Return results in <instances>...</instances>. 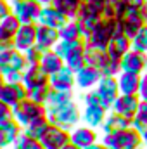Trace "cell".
I'll return each instance as SVG.
<instances>
[{"label":"cell","instance_id":"obj_1","mask_svg":"<svg viewBox=\"0 0 147 149\" xmlns=\"http://www.w3.org/2000/svg\"><path fill=\"white\" fill-rule=\"evenodd\" d=\"M118 33H121L119 21H118V19H104V17H102V19L87 33V37H85V45L106 52L111 38L114 37V35H118Z\"/></svg>","mask_w":147,"mask_h":149},{"label":"cell","instance_id":"obj_2","mask_svg":"<svg viewBox=\"0 0 147 149\" xmlns=\"http://www.w3.org/2000/svg\"><path fill=\"white\" fill-rule=\"evenodd\" d=\"M47 118H49L50 125L61 127V128L71 132L74 127H78L80 121H81V109H80V106L74 101H71V102H68L64 106L47 109Z\"/></svg>","mask_w":147,"mask_h":149},{"label":"cell","instance_id":"obj_3","mask_svg":"<svg viewBox=\"0 0 147 149\" xmlns=\"http://www.w3.org/2000/svg\"><path fill=\"white\" fill-rule=\"evenodd\" d=\"M102 144L106 149H142V134H139L133 127H128L125 130L114 132V134H104Z\"/></svg>","mask_w":147,"mask_h":149},{"label":"cell","instance_id":"obj_4","mask_svg":"<svg viewBox=\"0 0 147 149\" xmlns=\"http://www.w3.org/2000/svg\"><path fill=\"white\" fill-rule=\"evenodd\" d=\"M102 12H104V0H83L76 14V21L83 31V40L87 33L102 19Z\"/></svg>","mask_w":147,"mask_h":149},{"label":"cell","instance_id":"obj_5","mask_svg":"<svg viewBox=\"0 0 147 149\" xmlns=\"http://www.w3.org/2000/svg\"><path fill=\"white\" fill-rule=\"evenodd\" d=\"M118 21H119V26H121V33L126 35V37L132 40V38L135 37V33H137L144 24H147L146 5H144L142 9H125V10L119 14Z\"/></svg>","mask_w":147,"mask_h":149},{"label":"cell","instance_id":"obj_6","mask_svg":"<svg viewBox=\"0 0 147 149\" xmlns=\"http://www.w3.org/2000/svg\"><path fill=\"white\" fill-rule=\"evenodd\" d=\"M47 114V108L43 104H38L31 99H23L21 102H17L14 108H12V118L21 125V127H26L30 121H33L38 116H43Z\"/></svg>","mask_w":147,"mask_h":149},{"label":"cell","instance_id":"obj_7","mask_svg":"<svg viewBox=\"0 0 147 149\" xmlns=\"http://www.w3.org/2000/svg\"><path fill=\"white\" fill-rule=\"evenodd\" d=\"M10 12L21 21V24H33L38 21L42 5L35 0H9Z\"/></svg>","mask_w":147,"mask_h":149},{"label":"cell","instance_id":"obj_8","mask_svg":"<svg viewBox=\"0 0 147 149\" xmlns=\"http://www.w3.org/2000/svg\"><path fill=\"white\" fill-rule=\"evenodd\" d=\"M94 90L97 92V95H99V99H101V106L106 108L107 111H111L114 101H116L118 95H119V88H118V80H116V76H102V78L99 80V83L95 85Z\"/></svg>","mask_w":147,"mask_h":149},{"label":"cell","instance_id":"obj_9","mask_svg":"<svg viewBox=\"0 0 147 149\" xmlns=\"http://www.w3.org/2000/svg\"><path fill=\"white\" fill-rule=\"evenodd\" d=\"M26 68V61H24V54L16 50L14 47L0 52V73H23Z\"/></svg>","mask_w":147,"mask_h":149},{"label":"cell","instance_id":"obj_10","mask_svg":"<svg viewBox=\"0 0 147 149\" xmlns=\"http://www.w3.org/2000/svg\"><path fill=\"white\" fill-rule=\"evenodd\" d=\"M146 59H147V54H142V52H139V50L130 49V50L119 59L121 71H125V73H133V74H144V71H146Z\"/></svg>","mask_w":147,"mask_h":149},{"label":"cell","instance_id":"obj_11","mask_svg":"<svg viewBox=\"0 0 147 149\" xmlns=\"http://www.w3.org/2000/svg\"><path fill=\"white\" fill-rule=\"evenodd\" d=\"M42 146L45 149H62L64 146H68L69 141V132L61 128V127H54L50 125L49 130L43 134V137L40 139Z\"/></svg>","mask_w":147,"mask_h":149},{"label":"cell","instance_id":"obj_12","mask_svg":"<svg viewBox=\"0 0 147 149\" xmlns=\"http://www.w3.org/2000/svg\"><path fill=\"white\" fill-rule=\"evenodd\" d=\"M69 141L78 149H87L88 146L99 142V135L95 128H90L87 125H78L69 132Z\"/></svg>","mask_w":147,"mask_h":149},{"label":"cell","instance_id":"obj_13","mask_svg":"<svg viewBox=\"0 0 147 149\" xmlns=\"http://www.w3.org/2000/svg\"><path fill=\"white\" fill-rule=\"evenodd\" d=\"M140 102H142V101H140L139 95H125V94H119L118 99L114 101L111 111L118 113V114H121V116H125V118H128V120H132V118L137 114V111H139Z\"/></svg>","mask_w":147,"mask_h":149},{"label":"cell","instance_id":"obj_14","mask_svg":"<svg viewBox=\"0 0 147 149\" xmlns=\"http://www.w3.org/2000/svg\"><path fill=\"white\" fill-rule=\"evenodd\" d=\"M35 43H37V23L21 24L14 40H12V47L16 50H19V52H24L30 47H33Z\"/></svg>","mask_w":147,"mask_h":149},{"label":"cell","instance_id":"obj_15","mask_svg":"<svg viewBox=\"0 0 147 149\" xmlns=\"http://www.w3.org/2000/svg\"><path fill=\"white\" fill-rule=\"evenodd\" d=\"M26 97H28V92H26L23 83H9V81H5L0 87V101L9 104L10 108H14L17 102H21Z\"/></svg>","mask_w":147,"mask_h":149},{"label":"cell","instance_id":"obj_16","mask_svg":"<svg viewBox=\"0 0 147 149\" xmlns=\"http://www.w3.org/2000/svg\"><path fill=\"white\" fill-rule=\"evenodd\" d=\"M101 78H102V74H101V71L97 68H92V66H87V64L81 70L74 71V83H76V87L85 90V92L95 88V85L99 83Z\"/></svg>","mask_w":147,"mask_h":149},{"label":"cell","instance_id":"obj_17","mask_svg":"<svg viewBox=\"0 0 147 149\" xmlns=\"http://www.w3.org/2000/svg\"><path fill=\"white\" fill-rule=\"evenodd\" d=\"M21 134H23V127L14 118L0 123V149H10Z\"/></svg>","mask_w":147,"mask_h":149},{"label":"cell","instance_id":"obj_18","mask_svg":"<svg viewBox=\"0 0 147 149\" xmlns=\"http://www.w3.org/2000/svg\"><path fill=\"white\" fill-rule=\"evenodd\" d=\"M49 85H50V88H55V90H73L76 87L74 71L69 70L68 66H62L59 71L49 76Z\"/></svg>","mask_w":147,"mask_h":149},{"label":"cell","instance_id":"obj_19","mask_svg":"<svg viewBox=\"0 0 147 149\" xmlns=\"http://www.w3.org/2000/svg\"><path fill=\"white\" fill-rule=\"evenodd\" d=\"M21 83L24 85L26 90H31L35 87H42V85H49V74L45 73L40 66H26L23 71V80Z\"/></svg>","mask_w":147,"mask_h":149},{"label":"cell","instance_id":"obj_20","mask_svg":"<svg viewBox=\"0 0 147 149\" xmlns=\"http://www.w3.org/2000/svg\"><path fill=\"white\" fill-rule=\"evenodd\" d=\"M68 19L50 3V5H42V10H40V16H38L37 24H43V26H49V28H55L59 30Z\"/></svg>","mask_w":147,"mask_h":149},{"label":"cell","instance_id":"obj_21","mask_svg":"<svg viewBox=\"0 0 147 149\" xmlns=\"http://www.w3.org/2000/svg\"><path fill=\"white\" fill-rule=\"evenodd\" d=\"M107 113L109 111L106 108H102L99 104H95V106H85L83 111H81V121H83V125L97 130L99 127H102Z\"/></svg>","mask_w":147,"mask_h":149},{"label":"cell","instance_id":"obj_22","mask_svg":"<svg viewBox=\"0 0 147 149\" xmlns=\"http://www.w3.org/2000/svg\"><path fill=\"white\" fill-rule=\"evenodd\" d=\"M59 33L55 28H49V26H43V24H37V45L38 49H42L43 52L45 50H52L55 47V43L59 42Z\"/></svg>","mask_w":147,"mask_h":149},{"label":"cell","instance_id":"obj_23","mask_svg":"<svg viewBox=\"0 0 147 149\" xmlns=\"http://www.w3.org/2000/svg\"><path fill=\"white\" fill-rule=\"evenodd\" d=\"M130 49H132V40L126 35H123V33H118V35H114V37L111 38L109 45L106 49V54L109 57H112V59L119 61Z\"/></svg>","mask_w":147,"mask_h":149},{"label":"cell","instance_id":"obj_24","mask_svg":"<svg viewBox=\"0 0 147 149\" xmlns=\"http://www.w3.org/2000/svg\"><path fill=\"white\" fill-rule=\"evenodd\" d=\"M118 80V88L119 94L125 95H137L139 94V85H140V74H133V73H121L116 76Z\"/></svg>","mask_w":147,"mask_h":149},{"label":"cell","instance_id":"obj_25","mask_svg":"<svg viewBox=\"0 0 147 149\" xmlns=\"http://www.w3.org/2000/svg\"><path fill=\"white\" fill-rule=\"evenodd\" d=\"M19 26H21V21H19L12 12H10L7 17H3V19L0 21V42L12 45V40L16 37Z\"/></svg>","mask_w":147,"mask_h":149},{"label":"cell","instance_id":"obj_26","mask_svg":"<svg viewBox=\"0 0 147 149\" xmlns=\"http://www.w3.org/2000/svg\"><path fill=\"white\" fill-rule=\"evenodd\" d=\"M128 127H132V120H128V118H125V116H121V114H118V113L109 111L101 128H102L104 134H114V132L125 130V128H128Z\"/></svg>","mask_w":147,"mask_h":149},{"label":"cell","instance_id":"obj_27","mask_svg":"<svg viewBox=\"0 0 147 149\" xmlns=\"http://www.w3.org/2000/svg\"><path fill=\"white\" fill-rule=\"evenodd\" d=\"M45 73L49 74H54L55 71H59L62 66H64V59L52 49V50H45L42 54V59H40V64H38Z\"/></svg>","mask_w":147,"mask_h":149},{"label":"cell","instance_id":"obj_28","mask_svg":"<svg viewBox=\"0 0 147 149\" xmlns=\"http://www.w3.org/2000/svg\"><path fill=\"white\" fill-rule=\"evenodd\" d=\"M49 127H50V121H49L47 114H43V116L35 118L33 121H30L26 127H23V134L28 135V137H31V139L40 141L43 137V134L49 130Z\"/></svg>","mask_w":147,"mask_h":149},{"label":"cell","instance_id":"obj_29","mask_svg":"<svg viewBox=\"0 0 147 149\" xmlns=\"http://www.w3.org/2000/svg\"><path fill=\"white\" fill-rule=\"evenodd\" d=\"M81 3H83V0H52V5L66 19H76V14H78Z\"/></svg>","mask_w":147,"mask_h":149},{"label":"cell","instance_id":"obj_30","mask_svg":"<svg viewBox=\"0 0 147 149\" xmlns=\"http://www.w3.org/2000/svg\"><path fill=\"white\" fill-rule=\"evenodd\" d=\"M71 101H73V90H55V88H50V94H49L45 108L47 109L59 108V106H64V104H68Z\"/></svg>","mask_w":147,"mask_h":149},{"label":"cell","instance_id":"obj_31","mask_svg":"<svg viewBox=\"0 0 147 149\" xmlns=\"http://www.w3.org/2000/svg\"><path fill=\"white\" fill-rule=\"evenodd\" d=\"M57 33H59L61 40H78V38H83V31H81V28H80L76 19H68L57 30Z\"/></svg>","mask_w":147,"mask_h":149},{"label":"cell","instance_id":"obj_32","mask_svg":"<svg viewBox=\"0 0 147 149\" xmlns=\"http://www.w3.org/2000/svg\"><path fill=\"white\" fill-rule=\"evenodd\" d=\"M64 66H68L69 70L78 71L85 66V45L83 47H78L71 50L66 57H64Z\"/></svg>","mask_w":147,"mask_h":149},{"label":"cell","instance_id":"obj_33","mask_svg":"<svg viewBox=\"0 0 147 149\" xmlns=\"http://www.w3.org/2000/svg\"><path fill=\"white\" fill-rule=\"evenodd\" d=\"M83 45H85V40H83V38H78V40H59V42L55 43L54 50L64 59L71 50L78 49V47H83Z\"/></svg>","mask_w":147,"mask_h":149},{"label":"cell","instance_id":"obj_34","mask_svg":"<svg viewBox=\"0 0 147 149\" xmlns=\"http://www.w3.org/2000/svg\"><path fill=\"white\" fill-rule=\"evenodd\" d=\"M106 57V52L104 50H97V49H92V47H87L85 45V64L87 66H92V68H101L102 61Z\"/></svg>","mask_w":147,"mask_h":149},{"label":"cell","instance_id":"obj_35","mask_svg":"<svg viewBox=\"0 0 147 149\" xmlns=\"http://www.w3.org/2000/svg\"><path fill=\"white\" fill-rule=\"evenodd\" d=\"M99 71H101L102 76H118V74L121 73L119 61H118V59H112V57H109V56L106 54V57H104V61H102Z\"/></svg>","mask_w":147,"mask_h":149},{"label":"cell","instance_id":"obj_36","mask_svg":"<svg viewBox=\"0 0 147 149\" xmlns=\"http://www.w3.org/2000/svg\"><path fill=\"white\" fill-rule=\"evenodd\" d=\"M28 92V99L35 101L38 104H47V99H49V94H50V85H42V87H35L31 90H26Z\"/></svg>","mask_w":147,"mask_h":149},{"label":"cell","instance_id":"obj_37","mask_svg":"<svg viewBox=\"0 0 147 149\" xmlns=\"http://www.w3.org/2000/svg\"><path fill=\"white\" fill-rule=\"evenodd\" d=\"M132 49L139 50L142 54H147V24H144L135 33V37L132 38Z\"/></svg>","mask_w":147,"mask_h":149},{"label":"cell","instance_id":"obj_38","mask_svg":"<svg viewBox=\"0 0 147 149\" xmlns=\"http://www.w3.org/2000/svg\"><path fill=\"white\" fill-rule=\"evenodd\" d=\"M10 149H45L42 146V142L37 141V139H31V137H28V135H24V134H21L17 139H16V142L12 144V148Z\"/></svg>","mask_w":147,"mask_h":149},{"label":"cell","instance_id":"obj_39","mask_svg":"<svg viewBox=\"0 0 147 149\" xmlns=\"http://www.w3.org/2000/svg\"><path fill=\"white\" fill-rule=\"evenodd\" d=\"M132 127L139 134H146L147 132V111L146 109H139L137 111V114L132 118Z\"/></svg>","mask_w":147,"mask_h":149},{"label":"cell","instance_id":"obj_40","mask_svg":"<svg viewBox=\"0 0 147 149\" xmlns=\"http://www.w3.org/2000/svg\"><path fill=\"white\" fill-rule=\"evenodd\" d=\"M23 54H24L26 66H37V64H40V59H42L43 50H42V49H38L37 45H33V47H30L28 50H24Z\"/></svg>","mask_w":147,"mask_h":149},{"label":"cell","instance_id":"obj_41","mask_svg":"<svg viewBox=\"0 0 147 149\" xmlns=\"http://www.w3.org/2000/svg\"><path fill=\"white\" fill-rule=\"evenodd\" d=\"M95 104L101 106V99H99L97 92H95L94 88H92V90H87V92L83 94V106H95Z\"/></svg>","mask_w":147,"mask_h":149},{"label":"cell","instance_id":"obj_42","mask_svg":"<svg viewBox=\"0 0 147 149\" xmlns=\"http://www.w3.org/2000/svg\"><path fill=\"white\" fill-rule=\"evenodd\" d=\"M7 120H12V108L0 101V123H3Z\"/></svg>","mask_w":147,"mask_h":149},{"label":"cell","instance_id":"obj_43","mask_svg":"<svg viewBox=\"0 0 147 149\" xmlns=\"http://www.w3.org/2000/svg\"><path fill=\"white\" fill-rule=\"evenodd\" d=\"M140 101H147V73L140 74V85H139V94Z\"/></svg>","mask_w":147,"mask_h":149},{"label":"cell","instance_id":"obj_44","mask_svg":"<svg viewBox=\"0 0 147 149\" xmlns=\"http://www.w3.org/2000/svg\"><path fill=\"white\" fill-rule=\"evenodd\" d=\"M147 0H121L125 9H142Z\"/></svg>","mask_w":147,"mask_h":149},{"label":"cell","instance_id":"obj_45","mask_svg":"<svg viewBox=\"0 0 147 149\" xmlns=\"http://www.w3.org/2000/svg\"><path fill=\"white\" fill-rule=\"evenodd\" d=\"M10 14V2L9 0H0V21Z\"/></svg>","mask_w":147,"mask_h":149},{"label":"cell","instance_id":"obj_46","mask_svg":"<svg viewBox=\"0 0 147 149\" xmlns=\"http://www.w3.org/2000/svg\"><path fill=\"white\" fill-rule=\"evenodd\" d=\"M3 78H5V81H9V83H21L23 73H7Z\"/></svg>","mask_w":147,"mask_h":149},{"label":"cell","instance_id":"obj_47","mask_svg":"<svg viewBox=\"0 0 147 149\" xmlns=\"http://www.w3.org/2000/svg\"><path fill=\"white\" fill-rule=\"evenodd\" d=\"M87 149H106V146H104L102 142H97V144H92V146H88Z\"/></svg>","mask_w":147,"mask_h":149},{"label":"cell","instance_id":"obj_48","mask_svg":"<svg viewBox=\"0 0 147 149\" xmlns=\"http://www.w3.org/2000/svg\"><path fill=\"white\" fill-rule=\"evenodd\" d=\"M35 2H38L40 5H50L52 3V0H35Z\"/></svg>","mask_w":147,"mask_h":149},{"label":"cell","instance_id":"obj_49","mask_svg":"<svg viewBox=\"0 0 147 149\" xmlns=\"http://www.w3.org/2000/svg\"><path fill=\"white\" fill-rule=\"evenodd\" d=\"M142 142H144V148L147 149V132L146 134H142Z\"/></svg>","mask_w":147,"mask_h":149},{"label":"cell","instance_id":"obj_50","mask_svg":"<svg viewBox=\"0 0 147 149\" xmlns=\"http://www.w3.org/2000/svg\"><path fill=\"white\" fill-rule=\"evenodd\" d=\"M139 109H146L147 111V101H142V102H140V108H139Z\"/></svg>","mask_w":147,"mask_h":149},{"label":"cell","instance_id":"obj_51","mask_svg":"<svg viewBox=\"0 0 147 149\" xmlns=\"http://www.w3.org/2000/svg\"><path fill=\"white\" fill-rule=\"evenodd\" d=\"M62 149H78L76 148V146H74V144H71V142H69V144H68V146H64V148Z\"/></svg>","mask_w":147,"mask_h":149},{"label":"cell","instance_id":"obj_52","mask_svg":"<svg viewBox=\"0 0 147 149\" xmlns=\"http://www.w3.org/2000/svg\"><path fill=\"white\" fill-rule=\"evenodd\" d=\"M3 83H5V78H3V74L0 73V87H2V85H3Z\"/></svg>","mask_w":147,"mask_h":149},{"label":"cell","instance_id":"obj_53","mask_svg":"<svg viewBox=\"0 0 147 149\" xmlns=\"http://www.w3.org/2000/svg\"><path fill=\"white\" fill-rule=\"evenodd\" d=\"M144 73H147V59H146V71H144Z\"/></svg>","mask_w":147,"mask_h":149},{"label":"cell","instance_id":"obj_54","mask_svg":"<svg viewBox=\"0 0 147 149\" xmlns=\"http://www.w3.org/2000/svg\"><path fill=\"white\" fill-rule=\"evenodd\" d=\"M146 9H147V2H146Z\"/></svg>","mask_w":147,"mask_h":149}]
</instances>
